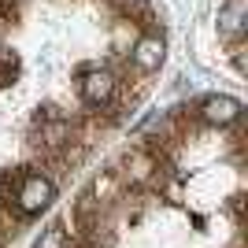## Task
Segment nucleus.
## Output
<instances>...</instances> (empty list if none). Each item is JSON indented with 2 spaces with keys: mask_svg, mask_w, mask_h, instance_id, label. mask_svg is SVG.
<instances>
[{
  "mask_svg": "<svg viewBox=\"0 0 248 248\" xmlns=\"http://www.w3.org/2000/svg\"><path fill=\"white\" fill-rule=\"evenodd\" d=\"M33 141L41 145L45 155L63 152L67 145H74V119H71V115H63V111H56V108L41 111V115H37V123H33Z\"/></svg>",
  "mask_w": 248,
  "mask_h": 248,
  "instance_id": "nucleus-3",
  "label": "nucleus"
},
{
  "mask_svg": "<svg viewBox=\"0 0 248 248\" xmlns=\"http://www.w3.org/2000/svg\"><path fill=\"white\" fill-rule=\"evenodd\" d=\"M218 30L226 33L233 45H241V33H245V0H226L218 8Z\"/></svg>",
  "mask_w": 248,
  "mask_h": 248,
  "instance_id": "nucleus-7",
  "label": "nucleus"
},
{
  "mask_svg": "<svg viewBox=\"0 0 248 248\" xmlns=\"http://www.w3.org/2000/svg\"><path fill=\"white\" fill-rule=\"evenodd\" d=\"M33 248H71V233L63 230V218H52L48 226L41 230V237Z\"/></svg>",
  "mask_w": 248,
  "mask_h": 248,
  "instance_id": "nucleus-9",
  "label": "nucleus"
},
{
  "mask_svg": "<svg viewBox=\"0 0 248 248\" xmlns=\"http://www.w3.org/2000/svg\"><path fill=\"white\" fill-rule=\"evenodd\" d=\"M15 74H19V56L11 48H0V89L15 82Z\"/></svg>",
  "mask_w": 248,
  "mask_h": 248,
  "instance_id": "nucleus-10",
  "label": "nucleus"
},
{
  "mask_svg": "<svg viewBox=\"0 0 248 248\" xmlns=\"http://www.w3.org/2000/svg\"><path fill=\"white\" fill-rule=\"evenodd\" d=\"M119 178V186H130V189H141V186H155V178H159V155L145 152V148L137 145L123 155V167L115 170Z\"/></svg>",
  "mask_w": 248,
  "mask_h": 248,
  "instance_id": "nucleus-4",
  "label": "nucleus"
},
{
  "mask_svg": "<svg viewBox=\"0 0 248 248\" xmlns=\"http://www.w3.org/2000/svg\"><path fill=\"white\" fill-rule=\"evenodd\" d=\"M197 115H200V123H207V126H233L241 119V100H233V96H226V93L204 96Z\"/></svg>",
  "mask_w": 248,
  "mask_h": 248,
  "instance_id": "nucleus-5",
  "label": "nucleus"
},
{
  "mask_svg": "<svg viewBox=\"0 0 248 248\" xmlns=\"http://www.w3.org/2000/svg\"><path fill=\"white\" fill-rule=\"evenodd\" d=\"M115 193H119V178H115V170H104L100 178H93V186H89V197H93L100 207L111 204Z\"/></svg>",
  "mask_w": 248,
  "mask_h": 248,
  "instance_id": "nucleus-8",
  "label": "nucleus"
},
{
  "mask_svg": "<svg viewBox=\"0 0 248 248\" xmlns=\"http://www.w3.org/2000/svg\"><path fill=\"white\" fill-rule=\"evenodd\" d=\"M119 74L111 71V67H100V63H93V67H82L78 71V78H74V89H78V96H82L89 108H108V104L119 96Z\"/></svg>",
  "mask_w": 248,
  "mask_h": 248,
  "instance_id": "nucleus-1",
  "label": "nucleus"
},
{
  "mask_svg": "<svg viewBox=\"0 0 248 248\" xmlns=\"http://www.w3.org/2000/svg\"><path fill=\"white\" fill-rule=\"evenodd\" d=\"M163 56H167V45H163V37H159V33H145V37H137L134 48H130V63H134L137 74L159 71Z\"/></svg>",
  "mask_w": 248,
  "mask_h": 248,
  "instance_id": "nucleus-6",
  "label": "nucleus"
},
{
  "mask_svg": "<svg viewBox=\"0 0 248 248\" xmlns=\"http://www.w3.org/2000/svg\"><path fill=\"white\" fill-rule=\"evenodd\" d=\"M56 200V182L48 174H37V170H22L19 178V189H15V197H11V207H15V215L19 218H30L37 211Z\"/></svg>",
  "mask_w": 248,
  "mask_h": 248,
  "instance_id": "nucleus-2",
  "label": "nucleus"
}]
</instances>
